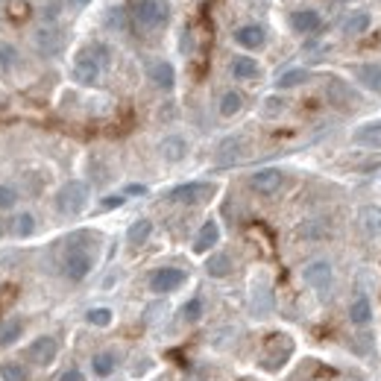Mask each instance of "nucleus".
Instances as JSON below:
<instances>
[{
    "mask_svg": "<svg viewBox=\"0 0 381 381\" xmlns=\"http://www.w3.org/2000/svg\"><path fill=\"white\" fill-rule=\"evenodd\" d=\"M85 205H89V185H85V182L71 179L59 188V194H56V212L59 214L77 217L85 212Z\"/></svg>",
    "mask_w": 381,
    "mask_h": 381,
    "instance_id": "obj_1",
    "label": "nucleus"
},
{
    "mask_svg": "<svg viewBox=\"0 0 381 381\" xmlns=\"http://www.w3.org/2000/svg\"><path fill=\"white\" fill-rule=\"evenodd\" d=\"M129 15L144 30H156L167 21V6L158 0H129Z\"/></svg>",
    "mask_w": 381,
    "mask_h": 381,
    "instance_id": "obj_2",
    "label": "nucleus"
},
{
    "mask_svg": "<svg viewBox=\"0 0 381 381\" xmlns=\"http://www.w3.org/2000/svg\"><path fill=\"white\" fill-rule=\"evenodd\" d=\"M91 267H94L91 255L82 252V250H77V247H71V250L65 252V258H62V273H65V279H71V281H82L85 276L91 273Z\"/></svg>",
    "mask_w": 381,
    "mask_h": 381,
    "instance_id": "obj_3",
    "label": "nucleus"
},
{
    "mask_svg": "<svg viewBox=\"0 0 381 381\" xmlns=\"http://www.w3.org/2000/svg\"><path fill=\"white\" fill-rule=\"evenodd\" d=\"M32 44L41 56H56L65 47V32L56 30V27H41V30H35Z\"/></svg>",
    "mask_w": 381,
    "mask_h": 381,
    "instance_id": "obj_4",
    "label": "nucleus"
},
{
    "mask_svg": "<svg viewBox=\"0 0 381 381\" xmlns=\"http://www.w3.org/2000/svg\"><path fill=\"white\" fill-rule=\"evenodd\" d=\"M214 194L212 185H205V182H185V185H176L167 196L174 203H185V205H194V203H203L208 196Z\"/></svg>",
    "mask_w": 381,
    "mask_h": 381,
    "instance_id": "obj_5",
    "label": "nucleus"
},
{
    "mask_svg": "<svg viewBox=\"0 0 381 381\" xmlns=\"http://www.w3.org/2000/svg\"><path fill=\"white\" fill-rule=\"evenodd\" d=\"M182 281H185V270H179V267H158L156 273L150 276V290L153 293H170V290H176Z\"/></svg>",
    "mask_w": 381,
    "mask_h": 381,
    "instance_id": "obj_6",
    "label": "nucleus"
},
{
    "mask_svg": "<svg viewBox=\"0 0 381 381\" xmlns=\"http://www.w3.org/2000/svg\"><path fill=\"white\" fill-rule=\"evenodd\" d=\"M100 62L91 56V50H82L77 56V62H73V77H77V82L82 85H97V80H100Z\"/></svg>",
    "mask_w": 381,
    "mask_h": 381,
    "instance_id": "obj_7",
    "label": "nucleus"
},
{
    "mask_svg": "<svg viewBox=\"0 0 381 381\" xmlns=\"http://www.w3.org/2000/svg\"><path fill=\"white\" fill-rule=\"evenodd\" d=\"M281 182H285L281 170H276V167H264V170H258V174L250 176V188H252L255 194L270 196V194H276V191L281 188Z\"/></svg>",
    "mask_w": 381,
    "mask_h": 381,
    "instance_id": "obj_8",
    "label": "nucleus"
},
{
    "mask_svg": "<svg viewBox=\"0 0 381 381\" xmlns=\"http://www.w3.org/2000/svg\"><path fill=\"white\" fill-rule=\"evenodd\" d=\"M302 279H305V285H308V288L326 290L331 285V264L328 261H311L308 267L302 270Z\"/></svg>",
    "mask_w": 381,
    "mask_h": 381,
    "instance_id": "obj_9",
    "label": "nucleus"
},
{
    "mask_svg": "<svg viewBox=\"0 0 381 381\" xmlns=\"http://www.w3.org/2000/svg\"><path fill=\"white\" fill-rule=\"evenodd\" d=\"M56 352H59V340H56V337H39V340H35L32 346L27 349L30 361H35L39 366H47V364H53Z\"/></svg>",
    "mask_w": 381,
    "mask_h": 381,
    "instance_id": "obj_10",
    "label": "nucleus"
},
{
    "mask_svg": "<svg viewBox=\"0 0 381 381\" xmlns=\"http://www.w3.org/2000/svg\"><path fill=\"white\" fill-rule=\"evenodd\" d=\"M147 73H150V82L156 85V89H162V91H170V89L176 85V71H174V65L162 62V59L147 68Z\"/></svg>",
    "mask_w": 381,
    "mask_h": 381,
    "instance_id": "obj_11",
    "label": "nucleus"
},
{
    "mask_svg": "<svg viewBox=\"0 0 381 381\" xmlns=\"http://www.w3.org/2000/svg\"><path fill=\"white\" fill-rule=\"evenodd\" d=\"M235 41L241 47H247V50H258V47H264V41H267V32H264V27H258V24H243V27L235 30Z\"/></svg>",
    "mask_w": 381,
    "mask_h": 381,
    "instance_id": "obj_12",
    "label": "nucleus"
},
{
    "mask_svg": "<svg viewBox=\"0 0 381 381\" xmlns=\"http://www.w3.org/2000/svg\"><path fill=\"white\" fill-rule=\"evenodd\" d=\"M217 241H220V226L214 223V220H205L203 229L196 232V238H194V252L200 255V252L214 250V247H217Z\"/></svg>",
    "mask_w": 381,
    "mask_h": 381,
    "instance_id": "obj_13",
    "label": "nucleus"
},
{
    "mask_svg": "<svg viewBox=\"0 0 381 381\" xmlns=\"http://www.w3.org/2000/svg\"><path fill=\"white\" fill-rule=\"evenodd\" d=\"M158 153H162L165 162H182L188 156V141L182 135H167V138L158 144Z\"/></svg>",
    "mask_w": 381,
    "mask_h": 381,
    "instance_id": "obj_14",
    "label": "nucleus"
},
{
    "mask_svg": "<svg viewBox=\"0 0 381 381\" xmlns=\"http://www.w3.org/2000/svg\"><path fill=\"white\" fill-rule=\"evenodd\" d=\"M319 24H323V18H319L317 9H297L290 15V27L297 32H314L319 30Z\"/></svg>",
    "mask_w": 381,
    "mask_h": 381,
    "instance_id": "obj_15",
    "label": "nucleus"
},
{
    "mask_svg": "<svg viewBox=\"0 0 381 381\" xmlns=\"http://www.w3.org/2000/svg\"><path fill=\"white\" fill-rule=\"evenodd\" d=\"M355 77H358V82L364 85V89L381 94V65H378V62L358 65V68H355Z\"/></svg>",
    "mask_w": 381,
    "mask_h": 381,
    "instance_id": "obj_16",
    "label": "nucleus"
},
{
    "mask_svg": "<svg viewBox=\"0 0 381 381\" xmlns=\"http://www.w3.org/2000/svg\"><path fill=\"white\" fill-rule=\"evenodd\" d=\"M153 235V220H147V217H141V220H135V223L127 229V241L132 243V247H141V243H147V238Z\"/></svg>",
    "mask_w": 381,
    "mask_h": 381,
    "instance_id": "obj_17",
    "label": "nucleus"
},
{
    "mask_svg": "<svg viewBox=\"0 0 381 381\" xmlns=\"http://www.w3.org/2000/svg\"><path fill=\"white\" fill-rule=\"evenodd\" d=\"M115 366H118V355L115 352H97L91 358V370H94V375H100V378L112 375Z\"/></svg>",
    "mask_w": 381,
    "mask_h": 381,
    "instance_id": "obj_18",
    "label": "nucleus"
},
{
    "mask_svg": "<svg viewBox=\"0 0 381 381\" xmlns=\"http://www.w3.org/2000/svg\"><path fill=\"white\" fill-rule=\"evenodd\" d=\"M355 144L378 150V147H381V124H364L358 132H355Z\"/></svg>",
    "mask_w": 381,
    "mask_h": 381,
    "instance_id": "obj_19",
    "label": "nucleus"
},
{
    "mask_svg": "<svg viewBox=\"0 0 381 381\" xmlns=\"http://www.w3.org/2000/svg\"><path fill=\"white\" fill-rule=\"evenodd\" d=\"M232 77H235V80H255L258 77V62L252 56L232 59Z\"/></svg>",
    "mask_w": 381,
    "mask_h": 381,
    "instance_id": "obj_20",
    "label": "nucleus"
},
{
    "mask_svg": "<svg viewBox=\"0 0 381 381\" xmlns=\"http://www.w3.org/2000/svg\"><path fill=\"white\" fill-rule=\"evenodd\" d=\"M349 319H352V326H366L373 319V305L366 297H358L352 305H349Z\"/></svg>",
    "mask_w": 381,
    "mask_h": 381,
    "instance_id": "obj_21",
    "label": "nucleus"
},
{
    "mask_svg": "<svg viewBox=\"0 0 381 381\" xmlns=\"http://www.w3.org/2000/svg\"><path fill=\"white\" fill-rule=\"evenodd\" d=\"M361 226L366 235H381V205H364L361 208Z\"/></svg>",
    "mask_w": 381,
    "mask_h": 381,
    "instance_id": "obj_22",
    "label": "nucleus"
},
{
    "mask_svg": "<svg viewBox=\"0 0 381 381\" xmlns=\"http://www.w3.org/2000/svg\"><path fill=\"white\" fill-rule=\"evenodd\" d=\"M328 100L335 103V106H349V103H355V94L349 91L346 82L331 80V82H328Z\"/></svg>",
    "mask_w": 381,
    "mask_h": 381,
    "instance_id": "obj_23",
    "label": "nucleus"
},
{
    "mask_svg": "<svg viewBox=\"0 0 381 381\" xmlns=\"http://www.w3.org/2000/svg\"><path fill=\"white\" fill-rule=\"evenodd\" d=\"M205 273L208 276H214V279H223V276H229L232 273V258L229 255H223V252H217V255H212L205 261Z\"/></svg>",
    "mask_w": 381,
    "mask_h": 381,
    "instance_id": "obj_24",
    "label": "nucleus"
},
{
    "mask_svg": "<svg viewBox=\"0 0 381 381\" xmlns=\"http://www.w3.org/2000/svg\"><path fill=\"white\" fill-rule=\"evenodd\" d=\"M241 109H243V97L238 91H223V97H220V115H223V118H235Z\"/></svg>",
    "mask_w": 381,
    "mask_h": 381,
    "instance_id": "obj_25",
    "label": "nucleus"
},
{
    "mask_svg": "<svg viewBox=\"0 0 381 381\" xmlns=\"http://www.w3.org/2000/svg\"><path fill=\"white\" fill-rule=\"evenodd\" d=\"M311 80V73L305 71V68H293V71H285L281 77L276 80V85L279 89H297V85H302V82H308Z\"/></svg>",
    "mask_w": 381,
    "mask_h": 381,
    "instance_id": "obj_26",
    "label": "nucleus"
},
{
    "mask_svg": "<svg viewBox=\"0 0 381 381\" xmlns=\"http://www.w3.org/2000/svg\"><path fill=\"white\" fill-rule=\"evenodd\" d=\"M366 30H370V15H366V12H355V15L343 21V32L346 35H361Z\"/></svg>",
    "mask_w": 381,
    "mask_h": 381,
    "instance_id": "obj_27",
    "label": "nucleus"
},
{
    "mask_svg": "<svg viewBox=\"0 0 381 381\" xmlns=\"http://www.w3.org/2000/svg\"><path fill=\"white\" fill-rule=\"evenodd\" d=\"M241 150H243V141L235 135V138H226L217 147V156H220V162H235V158H241Z\"/></svg>",
    "mask_w": 381,
    "mask_h": 381,
    "instance_id": "obj_28",
    "label": "nucleus"
},
{
    "mask_svg": "<svg viewBox=\"0 0 381 381\" xmlns=\"http://www.w3.org/2000/svg\"><path fill=\"white\" fill-rule=\"evenodd\" d=\"M21 335H24V319H18V317L9 319V323L0 328V346H12Z\"/></svg>",
    "mask_w": 381,
    "mask_h": 381,
    "instance_id": "obj_29",
    "label": "nucleus"
},
{
    "mask_svg": "<svg viewBox=\"0 0 381 381\" xmlns=\"http://www.w3.org/2000/svg\"><path fill=\"white\" fill-rule=\"evenodd\" d=\"M12 232H15L18 238H30L32 232H35V217H32V214H27V212L18 214L15 220H12Z\"/></svg>",
    "mask_w": 381,
    "mask_h": 381,
    "instance_id": "obj_30",
    "label": "nucleus"
},
{
    "mask_svg": "<svg viewBox=\"0 0 381 381\" xmlns=\"http://www.w3.org/2000/svg\"><path fill=\"white\" fill-rule=\"evenodd\" d=\"M103 24H106L109 30H115V32H124V30H127V12L120 9V6H112V9L106 12Z\"/></svg>",
    "mask_w": 381,
    "mask_h": 381,
    "instance_id": "obj_31",
    "label": "nucleus"
},
{
    "mask_svg": "<svg viewBox=\"0 0 381 381\" xmlns=\"http://www.w3.org/2000/svg\"><path fill=\"white\" fill-rule=\"evenodd\" d=\"M85 319L94 326V328H106V326H112V319H115V314L109 311V308H91L89 314H85Z\"/></svg>",
    "mask_w": 381,
    "mask_h": 381,
    "instance_id": "obj_32",
    "label": "nucleus"
},
{
    "mask_svg": "<svg viewBox=\"0 0 381 381\" xmlns=\"http://www.w3.org/2000/svg\"><path fill=\"white\" fill-rule=\"evenodd\" d=\"M182 319H185V323H196V319L203 317V299L200 297H194V299H188L185 305H182Z\"/></svg>",
    "mask_w": 381,
    "mask_h": 381,
    "instance_id": "obj_33",
    "label": "nucleus"
},
{
    "mask_svg": "<svg viewBox=\"0 0 381 381\" xmlns=\"http://www.w3.org/2000/svg\"><path fill=\"white\" fill-rule=\"evenodd\" d=\"M0 375H3V381H27V370H24L21 364H0Z\"/></svg>",
    "mask_w": 381,
    "mask_h": 381,
    "instance_id": "obj_34",
    "label": "nucleus"
},
{
    "mask_svg": "<svg viewBox=\"0 0 381 381\" xmlns=\"http://www.w3.org/2000/svg\"><path fill=\"white\" fill-rule=\"evenodd\" d=\"M18 65V50L12 44H0V71H12Z\"/></svg>",
    "mask_w": 381,
    "mask_h": 381,
    "instance_id": "obj_35",
    "label": "nucleus"
},
{
    "mask_svg": "<svg viewBox=\"0 0 381 381\" xmlns=\"http://www.w3.org/2000/svg\"><path fill=\"white\" fill-rule=\"evenodd\" d=\"M18 203V191L12 185H0V212H9Z\"/></svg>",
    "mask_w": 381,
    "mask_h": 381,
    "instance_id": "obj_36",
    "label": "nucleus"
},
{
    "mask_svg": "<svg viewBox=\"0 0 381 381\" xmlns=\"http://www.w3.org/2000/svg\"><path fill=\"white\" fill-rule=\"evenodd\" d=\"M59 15H62V3H59V0H50L47 6H41V18L44 21H56Z\"/></svg>",
    "mask_w": 381,
    "mask_h": 381,
    "instance_id": "obj_37",
    "label": "nucleus"
},
{
    "mask_svg": "<svg viewBox=\"0 0 381 381\" xmlns=\"http://www.w3.org/2000/svg\"><path fill=\"white\" fill-rule=\"evenodd\" d=\"M120 205H124V196H120V194H115V196H106V200L100 203L103 212H112V208H120Z\"/></svg>",
    "mask_w": 381,
    "mask_h": 381,
    "instance_id": "obj_38",
    "label": "nucleus"
},
{
    "mask_svg": "<svg viewBox=\"0 0 381 381\" xmlns=\"http://www.w3.org/2000/svg\"><path fill=\"white\" fill-rule=\"evenodd\" d=\"M281 100H276V97H270V100H264V115H279L281 112Z\"/></svg>",
    "mask_w": 381,
    "mask_h": 381,
    "instance_id": "obj_39",
    "label": "nucleus"
},
{
    "mask_svg": "<svg viewBox=\"0 0 381 381\" xmlns=\"http://www.w3.org/2000/svg\"><path fill=\"white\" fill-rule=\"evenodd\" d=\"M56 381H85V375H82L80 370H65Z\"/></svg>",
    "mask_w": 381,
    "mask_h": 381,
    "instance_id": "obj_40",
    "label": "nucleus"
},
{
    "mask_svg": "<svg viewBox=\"0 0 381 381\" xmlns=\"http://www.w3.org/2000/svg\"><path fill=\"white\" fill-rule=\"evenodd\" d=\"M144 191H147L144 185H129V188H127V194H144Z\"/></svg>",
    "mask_w": 381,
    "mask_h": 381,
    "instance_id": "obj_41",
    "label": "nucleus"
},
{
    "mask_svg": "<svg viewBox=\"0 0 381 381\" xmlns=\"http://www.w3.org/2000/svg\"><path fill=\"white\" fill-rule=\"evenodd\" d=\"M73 6H85V3H91V0H71Z\"/></svg>",
    "mask_w": 381,
    "mask_h": 381,
    "instance_id": "obj_42",
    "label": "nucleus"
}]
</instances>
